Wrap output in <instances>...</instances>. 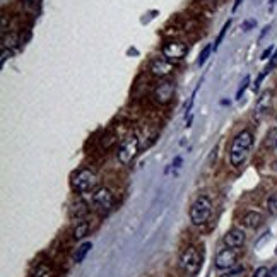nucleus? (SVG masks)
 I'll use <instances>...</instances> for the list:
<instances>
[{"label":"nucleus","instance_id":"f257e3e1","mask_svg":"<svg viewBox=\"0 0 277 277\" xmlns=\"http://www.w3.org/2000/svg\"><path fill=\"white\" fill-rule=\"evenodd\" d=\"M251 146H253V134L250 130H241L236 137L231 142V149H229V163L231 166L239 168L243 163L246 161L248 154L251 151Z\"/></svg>","mask_w":277,"mask_h":277},{"label":"nucleus","instance_id":"f03ea898","mask_svg":"<svg viewBox=\"0 0 277 277\" xmlns=\"http://www.w3.org/2000/svg\"><path fill=\"white\" fill-rule=\"evenodd\" d=\"M212 216V200L207 195H200L190 205V221L195 226H204Z\"/></svg>","mask_w":277,"mask_h":277},{"label":"nucleus","instance_id":"7ed1b4c3","mask_svg":"<svg viewBox=\"0 0 277 277\" xmlns=\"http://www.w3.org/2000/svg\"><path fill=\"white\" fill-rule=\"evenodd\" d=\"M98 183V176L93 169L89 168H82L79 171L74 173L72 176V188L77 193H86L89 190H93Z\"/></svg>","mask_w":277,"mask_h":277},{"label":"nucleus","instance_id":"20e7f679","mask_svg":"<svg viewBox=\"0 0 277 277\" xmlns=\"http://www.w3.org/2000/svg\"><path fill=\"white\" fill-rule=\"evenodd\" d=\"M139 147H140V142H139V137L135 134L129 135L127 139L122 140V144H120L118 147V152H117V158L122 164H130L134 158L137 156L139 152Z\"/></svg>","mask_w":277,"mask_h":277},{"label":"nucleus","instance_id":"39448f33","mask_svg":"<svg viewBox=\"0 0 277 277\" xmlns=\"http://www.w3.org/2000/svg\"><path fill=\"white\" fill-rule=\"evenodd\" d=\"M180 265L188 275H195L197 272L200 270V265H202L200 251H198L195 246L185 248L183 253L180 255Z\"/></svg>","mask_w":277,"mask_h":277},{"label":"nucleus","instance_id":"423d86ee","mask_svg":"<svg viewBox=\"0 0 277 277\" xmlns=\"http://www.w3.org/2000/svg\"><path fill=\"white\" fill-rule=\"evenodd\" d=\"M113 204H115V197L106 187L98 188L93 193V205L99 214H108L113 209Z\"/></svg>","mask_w":277,"mask_h":277},{"label":"nucleus","instance_id":"0eeeda50","mask_svg":"<svg viewBox=\"0 0 277 277\" xmlns=\"http://www.w3.org/2000/svg\"><path fill=\"white\" fill-rule=\"evenodd\" d=\"M188 53V47L181 41H168L163 47V57L169 62H176L185 59Z\"/></svg>","mask_w":277,"mask_h":277},{"label":"nucleus","instance_id":"6e6552de","mask_svg":"<svg viewBox=\"0 0 277 277\" xmlns=\"http://www.w3.org/2000/svg\"><path fill=\"white\" fill-rule=\"evenodd\" d=\"M173 94H175V84L171 81H161L158 86H156L154 93H152V98L158 105H168L173 99Z\"/></svg>","mask_w":277,"mask_h":277},{"label":"nucleus","instance_id":"1a4fd4ad","mask_svg":"<svg viewBox=\"0 0 277 277\" xmlns=\"http://www.w3.org/2000/svg\"><path fill=\"white\" fill-rule=\"evenodd\" d=\"M238 260V255L234 251V248H224L216 255V267L219 270H228V268L234 267Z\"/></svg>","mask_w":277,"mask_h":277},{"label":"nucleus","instance_id":"9d476101","mask_svg":"<svg viewBox=\"0 0 277 277\" xmlns=\"http://www.w3.org/2000/svg\"><path fill=\"white\" fill-rule=\"evenodd\" d=\"M245 233H243L239 228H233V229H229L228 233L222 236V241H224V245L228 246V248H239V246H243V243H245Z\"/></svg>","mask_w":277,"mask_h":277},{"label":"nucleus","instance_id":"9b49d317","mask_svg":"<svg viewBox=\"0 0 277 277\" xmlns=\"http://www.w3.org/2000/svg\"><path fill=\"white\" fill-rule=\"evenodd\" d=\"M173 70V64L166 59H158L151 64V74L156 77H164L168 74H171Z\"/></svg>","mask_w":277,"mask_h":277},{"label":"nucleus","instance_id":"f8f14e48","mask_svg":"<svg viewBox=\"0 0 277 277\" xmlns=\"http://www.w3.org/2000/svg\"><path fill=\"white\" fill-rule=\"evenodd\" d=\"M243 226L245 228H250V229H257L258 226H262L263 222V216L258 212V210H248V212L243 216L241 219Z\"/></svg>","mask_w":277,"mask_h":277},{"label":"nucleus","instance_id":"ddd939ff","mask_svg":"<svg viewBox=\"0 0 277 277\" xmlns=\"http://www.w3.org/2000/svg\"><path fill=\"white\" fill-rule=\"evenodd\" d=\"M88 212H89V209H88V205H86V202L77 200V202H74V204L70 205L69 216H70V219H74V221H81V219L84 217Z\"/></svg>","mask_w":277,"mask_h":277},{"label":"nucleus","instance_id":"4468645a","mask_svg":"<svg viewBox=\"0 0 277 277\" xmlns=\"http://www.w3.org/2000/svg\"><path fill=\"white\" fill-rule=\"evenodd\" d=\"M270 99H272V93H270V91H265V93H262V96H260L258 101H257V106H255V115H257V118H260L268 110V106H270Z\"/></svg>","mask_w":277,"mask_h":277},{"label":"nucleus","instance_id":"2eb2a0df","mask_svg":"<svg viewBox=\"0 0 277 277\" xmlns=\"http://www.w3.org/2000/svg\"><path fill=\"white\" fill-rule=\"evenodd\" d=\"M89 229H91V224L88 221H79L76 224V228H74V231H72V236L76 239H82L86 234L89 233Z\"/></svg>","mask_w":277,"mask_h":277},{"label":"nucleus","instance_id":"dca6fc26","mask_svg":"<svg viewBox=\"0 0 277 277\" xmlns=\"http://www.w3.org/2000/svg\"><path fill=\"white\" fill-rule=\"evenodd\" d=\"M91 248H93V243H91V241L82 243V245L76 250V253H74V262H76V263H81L82 260L86 258V255L89 253Z\"/></svg>","mask_w":277,"mask_h":277},{"label":"nucleus","instance_id":"f3484780","mask_svg":"<svg viewBox=\"0 0 277 277\" xmlns=\"http://www.w3.org/2000/svg\"><path fill=\"white\" fill-rule=\"evenodd\" d=\"M18 43H19V36L16 35V33H9V35H6V33H4V36H2V48L12 50L14 47H18Z\"/></svg>","mask_w":277,"mask_h":277},{"label":"nucleus","instance_id":"a211bd4d","mask_svg":"<svg viewBox=\"0 0 277 277\" xmlns=\"http://www.w3.org/2000/svg\"><path fill=\"white\" fill-rule=\"evenodd\" d=\"M267 210L272 216H277V193L267 198Z\"/></svg>","mask_w":277,"mask_h":277},{"label":"nucleus","instance_id":"6ab92c4d","mask_svg":"<svg viewBox=\"0 0 277 277\" xmlns=\"http://www.w3.org/2000/svg\"><path fill=\"white\" fill-rule=\"evenodd\" d=\"M210 52H212V45H207V47H205L204 50H202L200 57H198V60H197V65H198V67H200V65H204V64H205V60L209 59Z\"/></svg>","mask_w":277,"mask_h":277},{"label":"nucleus","instance_id":"aec40b11","mask_svg":"<svg viewBox=\"0 0 277 277\" xmlns=\"http://www.w3.org/2000/svg\"><path fill=\"white\" fill-rule=\"evenodd\" d=\"M229 26H231V21H228V23H226L224 26H222V30H221V33H219V36H217L216 43H214V50H217V48H219V45H221V41H222V38H224V35H226V33H228Z\"/></svg>","mask_w":277,"mask_h":277},{"label":"nucleus","instance_id":"412c9836","mask_svg":"<svg viewBox=\"0 0 277 277\" xmlns=\"http://www.w3.org/2000/svg\"><path fill=\"white\" fill-rule=\"evenodd\" d=\"M248 84H250V76H245V79H243L241 86H239V89H238V93H236V99H241L243 93H245L246 88H248Z\"/></svg>","mask_w":277,"mask_h":277},{"label":"nucleus","instance_id":"4be33fe9","mask_svg":"<svg viewBox=\"0 0 277 277\" xmlns=\"http://www.w3.org/2000/svg\"><path fill=\"white\" fill-rule=\"evenodd\" d=\"M198 88H200V86H197V88L193 89V93H192V96H190L188 103H187V105H185V113H190V110H192V106H193V101H195V96H197V91H198Z\"/></svg>","mask_w":277,"mask_h":277},{"label":"nucleus","instance_id":"5701e85b","mask_svg":"<svg viewBox=\"0 0 277 277\" xmlns=\"http://www.w3.org/2000/svg\"><path fill=\"white\" fill-rule=\"evenodd\" d=\"M251 277H268V268L267 267H258L257 270L253 272Z\"/></svg>","mask_w":277,"mask_h":277},{"label":"nucleus","instance_id":"b1692460","mask_svg":"<svg viewBox=\"0 0 277 277\" xmlns=\"http://www.w3.org/2000/svg\"><path fill=\"white\" fill-rule=\"evenodd\" d=\"M221 277H243V267L234 268V270L228 272V274H222Z\"/></svg>","mask_w":277,"mask_h":277},{"label":"nucleus","instance_id":"393cba45","mask_svg":"<svg viewBox=\"0 0 277 277\" xmlns=\"http://www.w3.org/2000/svg\"><path fill=\"white\" fill-rule=\"evenodd\" d=\"M40 4H41V0H26V7L30 11H36L40 7Z\"/></svg>","mask_w":277,"mask_h":277},{"label":"nucleus","instance_id":"a878e982","mask_svg":"<svg viewBox=\"0 0 277 277\" xmlns=\"http://www.w3.org/2000/svg\"><path fill=\"white\" fill-rule=\"evenodd\" d=\"M12 57V50H7V48H2V64H6L7 59Z\"/></svg>","mask_w":277,"mask_h":277},{"label":"nucleus","instance_id":"bb28decb","mask_svg":"<svg viewBox=\"0 0 277 277\" xmlns=\"http://www.w3.org/2000/svg\"><path fill=\"white\" fill-rule=\"evenodd\" d=\"M265 76H267V72H265V70H263V72L258 76V79L255 81V84H253V91H258V88H260V82L263 81V77H265Z\"/></svg>","mask_w":277,"mask_h":277},{"label":"nucleus","instance_id":"cd10ccee","mask_svg":"<svg viewBox=\"0 0 277 277\" xmlns=\"http://www.w3.org/2000/svg\"><path fill=\"white\" fill-rule=\"evenodd\" d=\"M253 26H255V21H245L241 28H243V31H250Z\"/></svg>","mask_w":277,"mask_h":277},{"label":"nucleus","instance_id":"c85d7f7f","mask_svg":"<svg viewBox=\"0 0 277 277\" xmlns=\"http://www.w3.org/2000/svg\"><path fill=\"white\" fill-rule=\"evenodd\" d=\"M272 52H274V47H268V48L265 50V52H263V53H262V60H267V59H268V57H270V55H272Z\"/></svg>","mask_w":277,"mask_h":277},{"label":"nucleus","instance_id":"c756f323","mask_svg":"<svg viewBox=\"0 0 277 277\" xmlns=\"http://www.w3.org/2000/svg\"><path fill=\"white\" fill-rule=\"evenodd\" d=\"M268 277H277V265H274L268 270Z\"/></svg>","mask_w":277,"mask_h":277},{"label":"nucleus","instance_id":"7c9ffc66","mask_svg":"<svg viewBox=\"0 0 277 277\" xmlns=\"http://www.w3.org/2000/svg\"><path fill=\"white\" fill-rule=\"evenodd\" d=\"M275 2L277 0H268V11H272L275 7Z\"/></svg>","mask_w":277,"mask_h":277},{"label":"nucleus","instance_id":"2f4dec72","mask_svg":"<svg viewBox=\"0 0 277 277\" xmlns=\"http://www.w3.org/2000/svg\"><path fill=\"white\" fill-rule=\"evenodd\" d=\"M243 0H236V2H234V6H233V12H236V9L239 7V4H241Z\"/></svg>","mask_w":277,"mask_h":277},{"label":"nucleus","instance_id":"473e14b6","mask_svg":"<svg viewBox=\"0 0 277 277\" xmlns=\"http://www.w3.org/2000/svg\"><path fill=\"white\" fill-rule=\"evenodd\" d=\"M272 169H274V171H277V159L274 161V163H272Z\"/></svg>","mask_w":277,"mask_h":277},{"label":"nucleus","instance_id":"72a5a7b5","mask_svg":"<svg viewBox=\"0 0 277 277\" xmlns=\"http://www.w3.org/2000/svg\"><path fill=\"white\" fill-rule=\"evenodd\" d=\"M274 147L277 149V139H275V142H274Z\"/></svg>","mask_w":277,"mask_h":277},{"label":"nucleus","instance_id":"f704fd0d","mask_svg":"<svg viewBox=\"0 0 277 277\" xmlns=\"http://www.w3.org/2000/svg\"><path fill=\"white\" fill-rule=\"evenodd\" d=\"M275 255H277V248H275Z\"/></svg>","mask_w":277,"mask_h":277}]
</instances>
